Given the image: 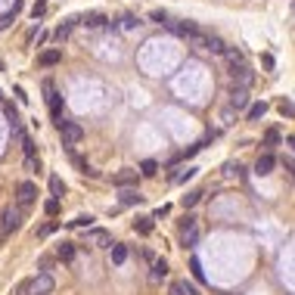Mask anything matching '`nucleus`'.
<instances>
[{"label": "nucleus", "mask_w": 295, "mask_h": 295, "mask_svg": "<svg viewBox=\"0 0 295 295\" xmlns=\"http://www.w3.org/2000/svg\"><path fill=\"white\" fill-rule=\"evenodd\" d=\"M59 137H62V146H75V143H81L84 140V128L78 125V121H62L59 125Z\"/></svg>", "instance_id": "3"}, {"label": "nucleus", "mask_w": 295, "mask_h": 295, "mask_svg": "<svg viewBox=\"0 0 295 295\" xmlns=\"http://www.w3.org/2000/svg\"><path fill=\"white\" fill-rule=\"evenodd\" d=\"M264 112H267V103H252V106H249V121L264 118Z\"/></svg>", "instance_id": "20"}, {"label": "nucleus", "mask_w": 295, "mask_h": 295, "mask_svg": "<svg viewBox=\"0 0 295 295\" xmlns=\"http://www.w3.org/2000/svg\"><path fill=\"white\" fill-rule=\"evenodd\" d=\"M71 28H75V19H68L65 25H59V28H56V41H65V38L71 34Z\"/></svg>", "instance_id": "23"}, {"label": "nucleus", "mask_w": 295, "mask_h": 295, "mask_svg": "<svg viewBox=\"0 0 295 295\" xmlns=\"http://www.w3.org/2000/svg\"><path fill=\"white\" fill-rule=\"evenodd\" d=\"M44 211L50 214V217H56V214H59V199H53V196H50V199L44 202Z\"/></svg>", "instance_id": "25"}, {"label": "nucleus", "mask_w": 295, "mask_h": 295, "mask_svg": "<svg viewBox=\"0 0 295 295\" xmlns=\"http://www.w3.org/2000/svg\"><path fill=\"white\" fill-rule=\"evenodd\" d=\"M165 277H168V264H165L162 258H156V261H153V270H150V280L159 283V280H165Z\"/></svg>", "instance_id": "13"}, {"label": "nucleus", "mask_w": 295, "mask_h": 295, "mask_svg": "<svg viewBox=\"0 0 295 295\" xmlns=\"http://www.w3.org/2000/svg\"><path fill=\"white\" fill-rule=\"evenodd\" d=\"M53 230H56V224H44V227H41V230H38V236H50V233H53Z\"/></svg>", "instance_id": "35"}, {"label": "nucleus", "mask_w": 295, "mask_h": 295, "mask_svg": "<svg viewBox=\"0 0 295 295\" xmlns=\"http://www.w3.org/2000/svg\"><path fill=\"white\" fill-rule=\"evenodd\" d=\"M62 59V50H56V47H53V50H44L41 56H38V65H44V68H50V65H56Z\"/></svg>", "instance_id": "11"}, {"label": "nucleus", "mask_w": 295, "mask_h": 295, "mask_svg": "<svg viewBox=\"0 0 295 295\" xmlns=\"http://www.w3.org/2000/svg\"><path fill=\"white\" fill-rule=\"evenodd\" d=\"M137 233H153V217H140L137 224H134Z\"/></svg>", "instance_id": "24"}, {"label": "nucleus", "mask_w": 295, "mask_h": 295, "mask_svg": "<svg viewBox=\"0 0 295 295\" xmlns=\"http://www.w3.org/2000/svg\"><path fill=\"white\" fill-rule=\"evenodd\" d=\"M196 242H199V227H196V220H190V224H183V245L193 249Z\"/></svg>", "instance_id": "10"}, {"label": "nucleus", "mask_w": 295, "mask_h": 295, "mask_svg": "<svg viewBox=\"0 0 295 295\" xmlns=\"http://www.w3.org/2000/svg\"><path fill=\"white\" fill-rule=\"evenodd\" d=\"M109 249H112V264H125V261H128V245H121V242H112Z\"/></svg>", "instance_id": "15"}, {"label": "nucleus", "mask_w": 295, "mask_h": 295, "mask_svg": "<svg viewBox=\"0 0 295 295\" xmlns=\"http://www.w3.org/2000/svg\"><path fill=\"white\" fill-rule=\"evenodd\" d=\"M78 22H84L87 28H100V25H106V16H100V13H87V16L78 19Z\"/></svg>", "instance_id": "17"}, {"label": "nucleus", "mask_w": 295, "mask_h": 295, "mask_svg": "<svg viewBox=\"0 0 295 295\" xmlns=\"http://www.w3.org/2000/svg\"><path fill=\"white\" fill-rule=\"evenodd\" d=\"M121 205H137V202H143V196L137 193V190H131V187H121Z\"/></svg>", "instance_id": "12"}, {"label": "nucleus", "mask_w": 295, "mask_h": 295, "mask_svg": "<svg viewBox=\"0 0 295 295\" xmlns=\"http://www.w3.org/2000/svg\"><path fill=\"white\" fill-rule=\"evenodd\" d=\"M112 183L115 187H134L137 183V171L134 168H121L118 174H112Z\"/></svg>", "instance_id": "8"}, {"label": "nucleus", "mask_w": 295, "mask_h": 295, "mask_svg": "<svg viewBox=\"0 0 295 295\" xmlns=\"http://www.w3.org/2000/svg\"><path fill=\"white\" fill-rule=\"evenodd\" d=\"M25 168H28V171H38V159H34V156H25Z\"/></svg>", "instance_id": "36"}, {"label": "nucleus", "mask_w": 295, "mask_h": 295, "mask_svg": "<svg viewBox=\"0 0 295 295\" xmlns=\"http://www.w3.org/2000/svg\"><path fill=\"white\" fill-rule=\"evenodd\" d=\"M56 258L59 261H75V242H62L56 249Z\"/></svg>", "instance_id": "16"}, {"label": "nucleus", "mask_w": 295, "mask_h": 295, "mask_svg": "<svg viewBox=\"0 0 295 295\" xmlns=\"http://www.w3.org/2000/svg\"><path fill=\"white\" fill-rule=\"evenodd\" d=\"M196 174V168H187V171H177V174H174V183H183V180H190Z\"/></svg>", "instance_id": "27"}, {"label": "nucleus", "mask_w": 295, "mask_h": 295, "mask_svg": "<svg viewBox=\"0 0 295 295\" xmlns=\"http://www.w3.org/2000/svg\"><path fill=\"white\" fill-rule=\"evenodd\" d=\"M90 224H93V217H90V214H81V217L71 220V227H90Z\"/></svg>", "instance_id": "29"}, {"label": "nucleus", "mask_w": 295, "mask_h": 295, "mask_svg": "<svg viewBox=\"0 0 295 295\" xmlns=\"http://www.w3.org/2000/svg\"><path fill=\"white\" fill-rule=\"evenodd\" d=\"M277 140H280V134H277V131H267V137H264V146H274Z\"/></svg>", "instance_id": "34"}, {"label": "nucleus", "mask_w": 295, "mask_h": 295, "mask_svg": "<svg viewBox=\"0 0 295 295\" xmlns=\"http://www.w3.org/2000/svg\"><path fill=\"white\" fill-rule=\"evenodd\" d=\"M280 112H283L286 118H292V100H283V103H280Z\"/></svg>", "instance_id": "33"}, {"label": "nucleus", "mask_w": 295, "mask_h": 295, "mask_svg": "<svg viewBox=\"0 0 295 295\" xmlns=\"http://www.w3.org/2000/svg\"><path fill=\"white\" fill-rule=\"evenodd\" d=\"M202 50H211V53H224L227 47H224V41H220L217 34H205V47Z\"/></svg>", "instance_id": "14"}, {"label": "nucleus", "mask_w": 295, "mask_h": 295, "mask_svg": "<svg viewBox=\"0 0 295 295\" xmlns=\"http://www.w3.org/2000/svg\"><path fill=\"white\" fill-rule=\"evenodd\" d=\"M34 199H38V187L31 180H22L16 187V205L19 208H28V205H34Z\"/></svg>", "instance_id": "5"}, {"label": "nucleus", "mask_w": 295, "mask_h": 295, "mask_svg": "<svg viewBox=\"0 0 295 295\" xmlns=\"http://www.w3.org/2000/svg\"><path fill=\"white\" fill-rule=\"evenodd\" d=\"M230 78H233V84H236V87H245V90H249V87H252V81H255L252 68L245 65V62H230Z\"/></svg>", "instance_id": "4"}, {"label": "nucleus", "mask_w": 295, "mask_h": 295, "mask_svg": "<svg viewBox=\"0 0 295 295\" xmlns=\"http://www.w3.org/2000/svg\"><path fill=\"white\" fill-rule=\"evenodd\" d=\"M87 239H90V242H96V245H109V242H112L106 230H90V233H87Z\"/></svg>", "instance_id": "19"}, {"label": "nucleus", "mask_w": 295, "mask_h": 295, "mask_svg": "<svg viewBox=\"0 0 295 295\" xmlns=\"http://www.w3.org/2000/svg\"><path fill=\"white\" fill-rule=\"evenodd\" d=\"M156 171H159V162H153V159H146V162L140 165V174H143V177H153Z\"/></svg>", "instance_id": "22"}, {"label": "nucleus", "mask_w": 295, "mask_h": 295, "mask_svg": "<svg viewBox=\"0 0 295 295\" xmlns=\"http://www.w3.org/2000/svg\"><path fill=\"white\" fill-rule=\"evenodd\" d=\"M19 295H31V292H28V280H22V283H19Z\"/></svg>", "instance_id": "37"}, {"label": "nucleus", "mask_w": 295, "mask_h": 295, "mask_svg": "<svg viewBox=\"0 0 295 295\" xmlns=\"http://www.w3.org/2000/svg\"><path fill=\"white\" fill-rule=\"evenodd\" d=\"M230 106H233V109H245V106H249V90H245V87H233Z\"/></svg>", "instance_id": "9"}, {"label": "nucleus", "mask_w": 295, "mask_h": 295, "mask_svg": "<svg viewBox=\"0 0 295 295\" xmlns=\"http://www.w3.org/2000/svg\"><path fill=\"white\" fill-rule=\"evenodd\" d=\"M168 295H187V283H171L168 286Z\"/></svg>", "instance_id": "28"}, {"label": "nucleus", "mask_w": 295, "mask_h": 295, "mask_svg": "<svg viewBox=\"0 0 295 295\" xmlns=\"http://www.w3.org/2000/svg\"><path fill=\"white\" fill-rule=\"evenodd\" d=\"M199 199H202V193H199V190H196V193H187V196H183V208H193Z\"/></svg>", "instance_id": "26"}, {"label": "nucleus", "mask_w": 295, "mask_h": 295, "mask_svg": "<svg viewBox=\"0 0 295 295\" xmlns=\"http://www.w3.org/2000/svg\"><path fill=\"white\" fill-rule=\"evenodd\" d=\"M44 10H47V0H38V4L31 7V16L38 19V16H44Z\"/></svg>", "instance_id": "31"}, {"label": "nucleus", "mask_w": 295, "mask_h": 295, "mask_svg": "<svg viewBox=\"0 0 295 295\" xmlns=\"http://www.w3.org/2000/svg\"><path fill=\"white\" fill-rule=\"evenodd\" d=\"M121 25H125V28H137L140 19H134V16H121Z\"/></svg>", "instance_id": "30"}, {"label": "nucleus", "mask_w": 295, "mask_h": 295, "mask_svg": "<svg viewBox=\"0 0 295 295\" xmlns=\"http://www.w3.org/2000/svg\"><path fill=\"white\" fill-rule=\"evenodd\" d=\"M274 165H277V159L270 156V153L258 156V162H255V174H261V177H267V174H274Z\"/></svg>", "instance_id": "7"}, {"label": "nucleus", "mask_w": 295, "mask_h": 295, "mask_svg": "<svg viewBox=\"0 0 295 295\" xmlns=\"http://www.w3.org/2000/svg\"><path fill=\"white\" fill-rule=\"evenodd\" d=\"M190 267H193V274H196V280H199V283H205V277H202V270H199V261H190Z\"/></svg>", "instance_id": "32"}, {"label": "nucleus", "mask_w": 295, "mask_h": 295, "mask_svg": "<svg viewBox=\"0 0 295 295\" xmlns=\"http://www.w3.org/2000/svg\"><path fill=\"white\" fill-rule=\"evenodd\" d=\"M44 93H47V106H50V115H53V121L56 125H62V115H65V106H62V96L56 93V87H53V81H44Z\"/></svg>", "instance_id": "2"}, {"label": "nucleus", "mask_w": 295, "mask_h": 295, "mask_svg": "<svg viewBox=\"0 0 295 295\" xmlns=\"http://www.w3.org/2000/svg\"><path fill=\"white\" fill-rule=\"evenodd\" d=\"M174 31H177L180 38H187V41H190V38H193L196 31H199V28H196L193 22H180V25H174Z\"/></svg>", "instance_id": "18"}, {"label": "nucleus", "mask_w": 295, "mask_h": 295, "mask_svg": "<svg viewBox=\"0 0 295 295\" xmlns=\"http://www.w3.org/2000/svg\"><path fill=\"white\" fill-rule=\"evenodd\" d=\"M19 227H22V208L19 205H7L4 211H0V236H10Z\"/></svg>", "instance_id": "1"}, {"label": "nucleus", "mask_w": 295, "mask_h": 295, "mask_svg": "<svg viewBox=\"0 0 295 295\" xmlns=\"http://www.w3.org/2000/svg\"><path fill=\"white\" fill-rule=\"evenodd\" d=\"M53 286H56V283H53L50 274H38V277L28 280V292H31V295H50Z\"/></svg>", "instance_id": "6"}, {"label": "nucleus", "mask_w": 295, "mask_h": 295, "mask_svg": "<svg viewBox=\"0 0 295 295\" xmlns=\"http://www.w3.org/2000/svg\"><path fill=\"white\" fill-rule=\"evenodd\" d=\"M50 193H53V199H59V196L65 193V183H62V177H56V174L50 177Z\"/></svg>", "instance_id": "21"}]
</instances>
